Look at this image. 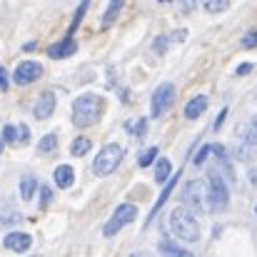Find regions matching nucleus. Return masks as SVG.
I'll use <instances>...</instances> for the list:
<instances>
[{
    "mask_svg": "<svg viewBox=\"0 0 257 257\" xmlns=\"http://www.w3.org/2000/svg\"><path fill=\"white\" fill-rule=\"evenodd\" d=\"M153 160H158V148H148L145 153H140L138 165L140 168H148V165H153Z\"/></svg>",
    "mask_w": 257,
    "mask_h": 257,
    "instance_id": "412c9836",
    "label": "nucleus"
},
{
    "mask_svg": "<svg viewBox=\"0 0 257 257\" xmlns=\"http://www.w3.org/2000/svg\"><path fill=\"white\" fill-rule=\"evenodd\" d=\"M85 10H87V3H80V5H78V10H75V15H73V23H70V35L80 28V20H83Z\"/></svg>",
    "mask_w": 257,
    "mask_h": 257,
    "instance_id": "b1692460",
    "label": "nucleus"
},
{
    "mask_svg": "<svg viewBox=\"0 0 257 257\" xmlns=\"http://www.w3.org/2000/svg\"><path fill=\"white\" fill-rule=\"evenodd\" d=\"M182 202L190 212H205L207 210V185L202 180H190L185 185V195H182Z\"/></svg>",
    "mask_w": 257,
    "mask_h": 257,
    "instance_id": "423d86ee",
    "label": "nucleus"
},
{
    "mask_svg": "<svg viewBox=\"0 0 257 257\" xmlns=\"http://www.w3.org/2000/svg\"><path fill=\"white\" fill-rule=\"evenodd\" d=\"M0 150H3V143H0Z\"/></svg>",
    "mask_w": 257,
    "mask_h": 257,
    "instance_id": "4c0bfd02",
    "label": "nucleus"
},
{
    "mask_svg": "<svg viewBox=\"0 0 257 257\" xmlns=\"http://www.w3.org/2000/svg\"><path fill=\"white\" fill-rule=\"evenodd\" d=\"M3 245H5V250H10V252H28L30 245H33V237L25 235V232H10V235H5Z\"/></svg>",
    "mask_w": 257,
    "mask_h": 257,
    "instance_id": "9d476101",
    "label": "nucleus"
},
{
    "mask_svg": "<svg viewBox=\"0 0 257 257\" xmlns=\"http://www.w3.org/2000/svg\"><path fill=\"white\" fill-rule=\"evenodd\" d=\"M3 140L10 143V145H23V143L30 140V127L25 122H20V125H5L3 127Z\"/></svg>",
    "mask_w": 257,
    "mask_h": 257,
    "instance_id": "1a4fd4ad",
    "label": "nucleus"
},
{
    "mask_svg": "<svg viewBox=\"0 0 257 257\" xmlns=\"http://www.w3.org/2000/svg\"><path fill=\"white\" fill-rule=\"evenodd\" d=\"M168 43H170V38H168V35H160V38H155L153 50H155V53H165V50H168Z\"/></svg>",
    "mask_w": 257,
    "mask_h": 257,
    "instance_id": "c85d7f7f",
    "label": "nucleus"
},
{
    "mask_svg": "<svg viewBox=\"0 0 257 257\" xmlns=\"http://www.w3.org/2000/svg\"><path fill=\"white\" fill-rule=\"evenodd\" d=\"M250 70H252V63H242V65H240L235 73H237V75H247Z\"/></svg>",
    "mask_w": 257,
    "mask_h": 257,
    "instance_id": "72a5a7b5",
    "label": "nucleus"
},
{
    "mask_svg": "<svg viewBox=\"0 0 257 257\" xmlns=\"http://www.w3.org/2000/svg\"><path fill=\"white\" fill-rule=\"evenodd\" d=\"M35 187H38V182H35V177H33V175H28V177H23V180H20V195H23L25 200H30V197H33Z\"/></svg>",
    "mask_w": 257,
    "mask_h": 257,
    "instance_id": "aec40b11",
    "label": "nucleus"
},
{
    "mask_svg": "<svg viewBox=\"0 0 257 257\" xmlns=\"http://www.w3.org/2000/svg\"><path fill=\"white\" fill-rule=\"evenodd\" d=\"M0 90H8V70L0 65Z\"/></svg>",
    "mask_w": 257,
    "mask_h": 257,
    "instance_id": "473e14b6",
    "label": "nucleus"
},
{
    "mask_svg": "<svg viewBox=\"0 0 257 257\" xmlns=\"http://www.w3.org/2000/svg\"><path fill=\"white\" fill-rule=\"evenodd\" d=\"M177 180H180V172H175V175H172V177H170V182L165 185V190L160 192V197H158V202H155V205H153V210H150V220H153V217L158 215V210H160V207L165 205V200L170 197V192H172V190H175V185H177Z\"/></svg>",
    "mask_w": 257,
    "mask_h": 257,
    "instance_id": "2eb2a0df",
    "label": "nucleus"
},
{
    "mask_svg": "<svg viewBox=\"0 0 257 257\" xmlns=\"http://www.w3.org/2000/svg\"><path fill=\"white\" fill-rule=\"evenodd\" d=\"M242 138H245L247 145H257V117L255 120H250V125L242 130Z\"/></svg>",
    "mask_w": 257,
    "mask_h": 257,
    "instance_id": "4be33fe9",
    "label": "nucleus"
},
{
    "mask_svg": "<svg viewBox=\"0 0 257 257\" xmlns=\"http://www.w3.org/2000/svg\"><path fill=\"white\" fill-rule=\"evenodd\" d=\"M255 212H257V205H255Z\"/></svg>",
    "mask_w": 257,
    "mask_h": 257,
    "instance_id": "58836bf2",
    "label": "nucleus"
},
{
    "mask_svg": "<svg viewBox=\"0 0 257 257\" xmlns=\"http://www.w3.org/2000/svg\"><path fill=\"white\" fill-rule=\"evenodd\" d=\"M53 110H55V95L48 90V92H43V95L38 97V102H35L33 112H35V117H38V120H45V117H50V115H53Z\"/></svg>",
    "mask_w": 257,
    "mask_h": 257,
    "instance_id": "9b49d317",
    "label": "nucleus"
},
{
    "mask_svg": "<svg viewBox=\"0 0 257 257\" xmlns=\"http://www.w3.org/2000/svg\"><path fill=\"white\" fill-rule=\"evenodd\" d=\"M185 38H187V30H177L170 35V40H185Z\"/></svg>",
    "mask_w": 257,
    "mask_h": 257,
    "instance_id": "f704fd0d",
    "label": "nucleus"
},
{
    "mask_svg": "<svg viewBox=\"0 0 257 257\" xmlns=\"http://www.w3.org/2000/svg\"><path fill=\"white\" fill-rule=\"evenodd\" d=\"M170 230L182 242H197V237H200V222H197L195 212H190L185 205L175 207L170 212Z\"/></svg>",
    "mask_w": 257,
    "mask_h": 257,
    "instance_id": "f03ea898",
    "label": "nucleus"
},
{
    "mask_svg": "<svg viewBox=\"0 0 257 257\" xmlns=\"http://www.w3.org/2000/svg\"><path fill=\"white\" fill-rule=\"evenodd\" d=\"M227 202H230V190H227L220 170L212 168L207 172V210L220 212V210L227 207Z\"/></svg>",
    "mask_w": 257,
    "mask_h": 257,
    "instance_id": "7ed1b4c3",
    "label": "nucleus"
},
{
    "mask_svg": "<svg viewBox=\"0 0 257 257\" xmlns=\"http://www.w3.org/2000/svg\"><path fill=\"white\" fill-rule=\"evenodd\" d=\"M210 153H212V145H205V148H200V153L195 155V165H205V160L210 158Z\"/></svg>",
    "mask_w": 257,
    "mask_h": 257,
    "instance_id": "bb28decb",
    "label": "nucleus"
},
{
    "mask_svg": "<svg viewBox=\"0 0 257 257\" xmlns=\"http://www.w3.org/2000/svg\"><path fill=\"white\" fill-rule=\"evenodd\" d=\"M50 202H53V190L48 185H43L40 187V207H48Z\"/></svg>",
    "mask_w": 257,
    "mask_h": 257,
    "instance_id": "a878e982",
    "label": "nucleus"
},
{
    "mask_svg": "<svg viewBox=\"0 0 257 257\" xmlns=\"http://www.w3.org/2000/svg\"><path fill=\"white\" fill-rule=\"evenodd\" d=\"M247 177H250V182H252V187H257V168H252V170L247 172Z\"/></svg>",
    "mask_w": 257,
    "mask_h": 257,
    "instance_id": "c9c22d12",
    "label": "nucleus"
},
{
    "mask_svg": "<svg viewBox=\"0 0 257 257\" xmlns=\"http://www.w3.org/2000/svg\"><path fill=\"white\" fill-rule=\"evenodd\" d=\"M75 53H78V43L73 38H65V40H60V43H55V45L48 48V55L50 58H70Z\"/></svg>",
    "mask_w": 257,
    "mask_h": 257,
    "instance_id": "f8f14e48",
    "label": "nucleus"
},
{
    "mask_svg": "<svg viewBox=\"0 0 257 257\" xmlns=\"http://www.w3.org/2000/svg\"><path fill=\"white\" fill-rule=\"evenodd\" d=\"M202 5H205V10H207V13H222V10H227V8H230V3H227V0H205Z\"/></svg>",
    "mask_w": 257,
    "mask_h": 257,
    "instance_id": "5701e85b",
    "label": "nucleus"
},
{
    "mask_svg": "<svg viewBox=\"0 0 257 257\" xmlns=\"http://www.w3.org/2000/svg\"><path fill=\"white\" fill-rule=\"evenodd\" d=\"M170 172H172L170 160H168V158H160V160H158V168H155V182H158V185L170 182V177H172Z\"/></svg>",
    "mask_w": 257,
    "mask_h": 257,
    "instance_id": "dca6fc26",
    "label": "nucleus"
},
{
    "mask_svg": "<svg viewBox=\"0 0 257 257\" xmlns=\"http://www.w3.org/2000/svg\"><path fill=\"white\" fill-rule=\"evenodd\" d=\"M170 257H195V255L187 252V250H180V252H175V255H170Z\"/></svg>",
    "mask_w": 257,
    "mask_h": 257,
    "instance_id": "e433bc0d",
    "label": "nucleus"
},
{
    "mask_svg": "<svg viewBox=\"0 0 257 257\" xmlns=\"http://www.w3.org/2000/svg\"><path fill=\"white\" fill-rule=\"evenodd\" d=\"M23 217L18 212H3V225H18Z\"/></svg>",
    "mask_w": 257,
    "mask_h": 257,
    "instance_id": "c756f323",
    "label": "nucleus"
},
{
    "mask_svg": "<svg viewBox=\"0 0 257 257\" xmlns=\"http://www.w3.org/2000/svg\"><path fill=\"white\" fill-rule=\"evenodd\" d=\"M225 117H227V107H225V110H220V115H217V120H215L212 130H220V127H222V122H225Z\"/></svg>",
    "mask_w": 257,
    "mask_h": 257,
    "instance_id": "7c9ffc66",
    "label": "nucleus"
},
{
    "mask_svg": "<svg viewBox=\"0 0 257 257\" xmlns=\"http://www.w3.org/2000/svg\"><path fill=\"white\" fill-rule=\"evenodd\" d=\"M138 217V207L133 205V202H122V205H117L115 207V212L110 215V220L105 222V227H102V235L105 237H112V235H117L127 222H133Z\"/></svg>",
    "mask_w": 257,
    "mask_h": 257,
    "instance_id": "39448f33",
    "label": "nucleus"
},
{
    "mask_svg": "<svg viewBox=\"0 0 257 257\" xmlns=\"http://www.w3.org/2000/svg\"><path fill=\"white\" fill-rule=\"evenodd\" d=\"M40 75H43V65H40L38 60H25V63H20V65L15 68L13 80H15L18 85H30V83H35Z\"/></svg>",
    "mask_w": 257,
    "mask_h": 257,
    "instance_id": "6e6552de",
    "label": "nucleus"
},
{
    "mask_svg": "<svg viewBox=\"0 0 257 257\" xmlns=\"http://www.w3.org/2000/svg\"><path fill=\"white\" fill-rule=\"evenodd\" d=\"M145 133H148V120H138V130H135V135L143 138Z\"/></svg>",
    "mask_w": 257,
    "mask_h": 257,
    "instance_id": "2f4dec72",
    "label": "nucleus"
},
{
    "mask_svg": "<svg viewBox=\"0 0 257 257\" xmlns=\"http://www.w3.org/2000/svg\"><path fill=\"white\" fill-rule=\"evenodd\" d=\"M172 102H175V85L172 83H163L153 92V105H150L153 117H160L165 110H170Z\"/></svg>",
    "mask_w": 257,
    "mask_h": 257,
    "instance_id": "0eeeda50",
    "label": "nucleus"
},
{
    "mask_svg": "<svg viewBox=\"0 0 257 257\" xmlns=\"http://www.w3.org/2000/svg\"><path fill=\"white\" fill-rule=\"evenodd\" d=\"M205 110H207V95H195V97L185 105V117H187V120H197Z\"/></svg>",
    "mask_w": 257,
    "mask_h": 257,
    "instance_id": "ddd939ff",
    "label": "nucleus"
},
{
    "mask_svg": "<svg viewBox=\"0 0 257 257\" xmlns=\"http://www.w3.org/2000/svg\"><path fill=\"white\" fill-rule=\"evenodd\" d=\"M180 250H182V247H180V245H175V242H170V240H163V242H160V252H163L165 257L175 255V252H180Z\"/></svg>",
    "mask_w": 257,
    "mask_h": 257,
    "instance_id": "393cba45",
    "label": "nucleus"
},
{
    "mask_svg": "<svg viewBox=\"0 0 257 257\" xmlns=\"http://www.w3.org/2000/svg\"><path fill=\"white\" fill-rule=\"evenodd\" d=\"M38 150H40V153H45V155L55 153V150H58V135H55V133H50V135H43V140H40Z\"/></svg>",
    "mask_w": 257,
    "mask_h": 257,
    "instance_id": "a211bd4d",
    "label": "nucleus"
},
{
    "mask_svg": "<svg viewBox=\"0 0 257 257\" xmlns=\"http://www.w3.org/2000/svg\"><path fill=\"white\" fill-rule=\"evenodd\" d=\"M53 177H55V185H58V187L68 190V187H73V182H75V170H73L70 165H58Z\"/></svg>",
    "mask_w": 257,
    "mask_h": 257,
    "instance_id": "4468645a",
    "label": "nucleus"
},
{
    "mask_svg": "<svg viewBox=\"0 0 257 257\" xmlns=\"http://www.w3.org/2000/svg\"><path fill=\"white\" fill-rule=\"evenodd\" d=\"M122 158H125L122 145L107 143V145L97 153V158L92 160V172H95L97 177H105V175H110V172L117 170V165L122 163Z\"/></svg>",
    "mask_w": 257,
    "mask_h": 257,
    "instance_id": "20e7f679",
    "label": "nucleus"
},
{
    "mask_svg": "<svg viewBox=\"0 0 257 257\" xmlns=\"http://www.w3.org/2000/svg\"><path fill=\"white\" fill-rule=\"evenodd\" d=\"M242 48H247V50L257 48V30H250V33L242 38Z\"/></svg>",
    "mask_w": 257,
    "mask_h": 257,
    "instance_id": "cd10ccee",
    "label": "nucleus"
},
{
    "mask_svg": "<svg viewBox=\"0 0 257 257\" xmlns=\"http://www.w3.org/2000/svg\"><path fill=\"white\" fill-rule=\"evenodd\" d=\"M102 110H105V100L95 92H85V95L75 97V102H73V125H78V127L95 125L102 117Z\"/></svg>",
    "mask_w": 257,
    "mask_h": 257,
    "instance_id": "f257e3e1",
    "label": "nucleus"
},
{
    "mask_svg": "<svg viewBox=\"0 0 257 257\" xmlns=\"http://www.w3.org/2000/svg\"><path fill=\"white\" fill-rule=\"evenodd\" d=\"M90 148H92V143H90L87 138H75L73 145H70V153H73L75 158H83L85 153H90Z\"/></svg>",
    "mask_w": 257,
    "mask_h": 257,
    "instance_id": "6ab92c4d",
    "label": "nucleus"
},
{
    "mask_svg": "<svg viewBox=\"0 0 257 257\" xmlns=\"http://www.w3.org/2000/svg\"><path fill=\"white\" fill-rule=\"evenodd\" d=\"M122 0H112L110 5H107V10L102 13V28H107V25H112L115 23V18H117V13L122 10Z\"/></svg>",
    "mask_w": 257,
    "mask_h": 257,
    "instance_id": "f3484780",
    "label": "nucleus"
}]
</instances>
